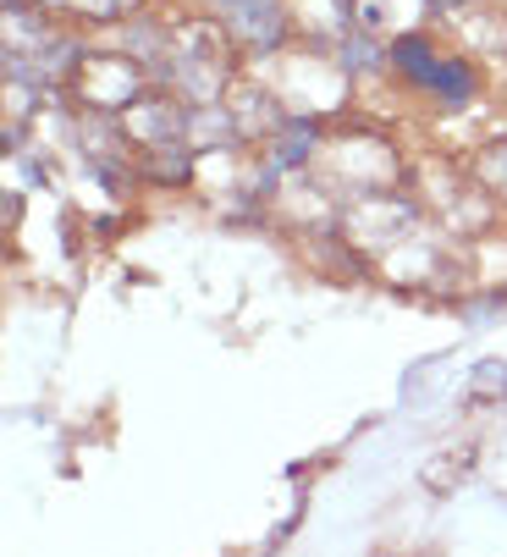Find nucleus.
Returning <instances> with one entry per match:
<instances>
[{
  "instance_id": "obj_1",
  "label": "nucleus",
  "mask_w": 507,
  "mask_h": 557,
  "mask_svg": "<svg viewBox=\"0 0 507 557\" xmlns=\"http://www.w3.org/2000/svg\"><path fill=\"white\" fill-rule=\"evenodd\" d=\"M397 66H403L408 77H419L425 89L447 95V100H463V95H469V66H458V61H431L425 45H397Z\"/></svg>"
}]
</instances>
